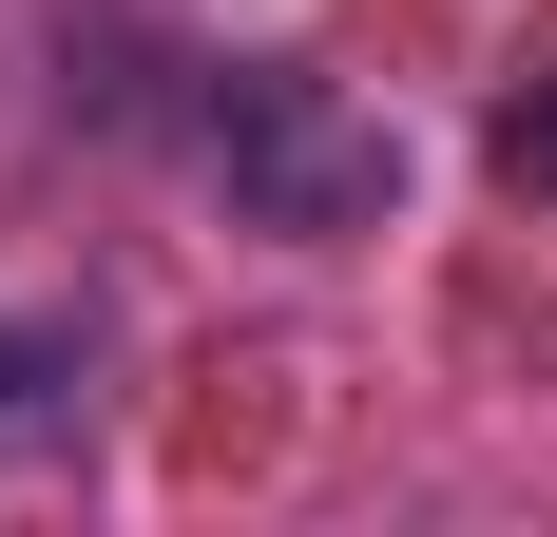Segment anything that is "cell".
Wrapping results in <instances>:
<instances>
[{
    "label": "cell",
    "instance_id": "6da1fadb",
    "mask_svg": "<svg viewBox=\"0 0 557 537\" xmlns=\"http://www.w3.org/2000/svg\"><path fill=\"white\" fill-rule=\"evenodd\" d=\"M193 135H212L231 212H250V230H308V250H327V230H366V212L404 192V135H385L366 97H327L308 58H231Z\"/></svg>",
    "mask_w": 557,
    "mask_h": 537
},
{
    "label": "cell",
    "instance_id": "7a4b0ae2",
    "mask_svg": "<svg viewBox=\"0 0 557 537\" xmlns=\"http://www.w3.org/2000/svg\"><path fill=\"white\" fill-rule=\"evenodd\" d=\"M77 403H97V384H77V326H20V308H0V480H20V461H58V441H77Z\"/></svg>",
    "mask_w": 557,
    "mask_h": 537
},
{
    "label": "cell",
    "instance_id": "3957f363",
    "mask_svg": "<svg viewBox=\"0 0 557 537\" xmlns=\"http://www.w3.org/2000/svg\"><path fill=\"white\" fill-rule=\"evenodd\" d=\"M481 154H500V192H539V212H557V77H519V97H500V135H481Z\"/></svg>",
    "mask_w": 557,
    "mask_h": 537
}]
</instances>
